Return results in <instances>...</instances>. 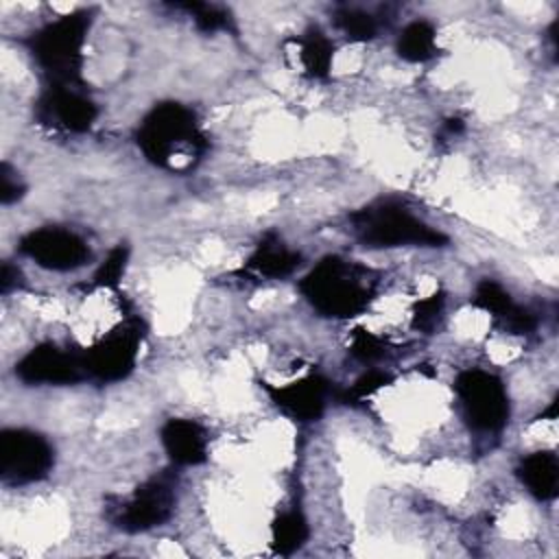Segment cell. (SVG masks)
Masks as SVG:
<instances>
[{
	"instance_id": "cell-1",
	"label": "cell",
	"mask_w": 559,
	"mask_h": 559,
	"mask_svg": "<svg viewBox=\"0 0 559 559\" xmlns=\"http://www.w3.org/2000/svg\"><path fill=\"white\" fill-rule=\"evenodd\" d=\"M135 144L157 168L186 170L203 157L207 138L190 107L177 100H164L140 120Z\"/></svg>"
},
{
	"instance_id": "cell-2",
	"label": "cell",
	"mask_w": 559,
	"mask_h": 559,
	"mask_svg": "<svg viewBox=\"0 0 559 559\" xmlns=\"http://www.w3.org/2000/svg\"><path fill=\"white\" fill-rule=\"evenodd\" d=\"M299 293L319 314L349 319L371 304L376 280L369 269L352 260L325 255L301 277Z\"/></svg>"
},
{
	"instance_id": "cell-3",
	"label": "cell",
	"mask_w": 559,
	"mask_h": 559,
	"mask_svg": "<svg viewBox=\"0 0 559 559\" xmlns=\"http://www.w3.org/2000/svg\"><path fill=\"white\" fill-rule=\"evenodd\" d=\"M92 26V11L81 9L39 26L26 39L35 66L52 85H81L83 46Z\"/></svg>"
},
{
	"instance_id": "cell-4",
	"label": "cell",
	"mask_w": 559,
	"mask_h": 559,
	"mask_svg": "<svg viewBox=\"0 0 559 559\" xmlns=\"http://www.w3.org/2000/svg\"><path fill=\"white\" fill-rule=\"evenodd\" d=\"M349 229L354 238L369 249L391 247H443L448 236L395 199L369 203L349 214Z\"/></svg>"
},
{
	"instance_id": "cell-5",
	"label": "cell",
	"mask_w": 559,
	"mask_h": 559,
	"mask_svg": "<svg viewBox=\"0 0 559 559\" xmlns=\"http://www.w3.org/2000/svg\"><path fill=\"white\" fill-rule=\"evenodd\" d=\"M454 393L472 430L483 435L500 432L509 421V393L500 376L472 367L454 378Z\"/></svg>"
},
{
	"instance_id": "cell-6",
	"label": "cell",
	"mask_w": 559,
	"mask_h": 559,
	"mask_svg": "<svg viewBox=\"0 0 559 559\" xmlns=\"http://www.w3.org/2000/svg\"><path fill=\"white\" fill-rule=\"evenodd\" d=\"M177 480L162 472L140 483L127 498L111 509V522L124 533H144L170 520L177 502Z\"/></svg>"
},
{
	"instance_id": "cell-7",
	"label": "cell",
	"mask_w": 559,
	"mask_h": 559,
	"mask_svg": "<svg viewBox=\"0 0 559 559\" xmlns=\"http://www.w3.org/2000/svg\"><path fill=\"white\" fill-rule=\"evenodd\" d=\"M55 465L52 443L31 428H4L0 432V478L4 485L41 480Z\"/></svg>"
},
{
	"instance_id": "cell-8",
	"label": "cell",
	"mask_w": 559,
	"mask_h": 559,
	"mask_svg": "<svg viewBox=\"0 0 559 559\" xmlns=\"http://www.w3.org/2000/svg\"><path fill=\"white\" fill-rule=\"evenodd\" d=\"M142 336V321L138 317H127L120 325L83 352L87 378L98 382H118L127 378L138 362Z\"/></svg>"
},
{
	"instance_id": "cell-9",
	"label": "cell",
	"mask_w": 559,
	"mask_h": 559,
	"mask_svg": "<svg viewBox=\"0 0 559 559\" xmlns=\"http://www.w3.org/2000/svg\"><path fill=\"white\" fill-rule=\"evenodd\" d=\"M17 249L41 269L61 273L81 269L92 255L87 242L76 231L57 225L31 229L20 238Z\"/></svg>"
},
{
	"instance_id": "cell-10",
	"label": "cell",
	"mask_w": 559,
	"mask_h": 559,
	"mask_svg": "<svg viewBox=\"0 0 559 559\" xmlns=\"http://www.w3.org/2000/svg\"><path fill=\"white\" fill-rule=\"evenodd\" d=\"M96 116L98 107L81 85L48 83L35 100V120L57 131L85 133L92 129Z\"/></svg>"
},
{
	"instance_id": "cell-11",
	"label": "cell",
	"mask_w": 559,
	"mask_h": 559,
	"mask_svg": "<svg viewBox=\"0 0 559 559\" xmlns=\"http://www.w3.org/2000/svg\"><path fill=\"white\" fill-rule=\"evenodd\" d=\"M15 378L24 384H74L87 378L83 352L57 343H39L15 362Z\"/></svg>"
},
{
	"instance_id": "cell-12",
	"label": "cell",
	"mask_w": 559,
	"mask_h": 559,
	"mask_svg": "<svg viewBox=\"0 0 559 559\" xmlns=\"http://www.w3.org/2000/svg\"><path fill=\"white\" fill-rule=\"evenodd\" d=\"M271 402L295 421H317L332 393V384L321 373H308L288 384H271L260 382Z\"/></svg>"
},
{
	"instance_id": "cell-13",
	"label": "cell",
	"mask_w": 559,
	"mask_h": 559,
	"mask_svg": "<svg viewBox=\"0 0 559 559\" xmlns=\"http://www.w3.org/2000/svg\"><path fill=\"white\" fill-rule=\"evenodd\" d=\"M159 439L168 459L175 465L190 467V465H201L207 459L210 437L205 428L194 419H186V417L168 419L159 430Z\"/></svg>"
},
{
	"instance_id": "cell-14",
	"label": "cell",
	"mask_w": 559,
	"mask_h": 559,
	"mask_svg": "<svg viewBox=\"0 0 559 559\" xmlns=\"http://www.w3.org/2000/svg\"><path fill=\"white\" fill-rule=\"evenodd\" d=\"M299 264H301V253L284 245V240L275 231H269L260 238V242L247 258L242 271L251 277L282 280L293 275L299 269Z\"/></svg>"
},
{
	"instance_id": "cell-15",
	"label": "cell",
	"mask_w": 559,
	"mask_h": 559,
	"mask_svg": "<svg viewBox=\"0 0 559 559\" xmlns=\"http://www.w3.org/2000/svg\"><path fill=\"white\" fill-rule=\"evenodd\" d=\"M518 480L537 500H552L559 487V461L550 450H537L520 459L515 467Z\"/></svg>"
},
{
	"instance_id": "cell-16",
	"label": "cell",
	"mask_w": 559,
	"mask_h": 559,
	"mask_svg": "<svg viewBox=\"0 0 559 559\" xmlns=\"http://www.w3.org/2000/svg\"><path fill=\"white\" fill-rule=\"evenodd\" d=\"M290 41L297 48V57L306 76L325 79L330 74L334 61V44L319 26H308L299 37Z\"/></svg>"
},
{
	"instance_id": "cell-17",
	"label": "cell",
	"mask_w": 559,
	"mask_h": 559,
	"mask_svg": "<svg viewBox=\"0 0 559 559\" xmlns=\"http://www.w3.org/2000/svg\"><path fill=\"white\" fill-rule=\"evenodd\" d=\"M395 52L408 63H424L437 57L439 46L435 24L428 20L408 22L395 39Z\"/></svg>"
},
{
	"instance_id": "cell-18",
	"label": "cell",
	"mask_w": 559,
	"mask_h": 559,
	"mask_svg": "<svg viewBox=\"0 0 559 559\" xmlns=\"http://www.w3.org/2000/svg\"><path fill=\"white\" fill-rule=\"evenodd\" d=\"M308 539V522L301 511H282L271 524V548L275 555L288 557L299 550Z\"/></svg>"
},
{
	"instance_id": "cell-19",
	"label": "cell",
	"mask_w": 559,
	"mask_h": 559,
	"mask_svg": "<svg viewBox=\"0 0 559 559\" xmlns=\"http://www.w3.org/2000/svg\"><path fill=\"white\" fill-rule=\"evenodd\" d=\"M332 22L349 41H371L382 26L373 13L358 7H338Z\"/></svg>"
},
{
	"instance_id": "cell-20",
	"label": "cell",
	"mask_w": 559,
	"mask_h": 559,
	"mask_svg": "<svg viewBox=\"0 0 559 559\" xmlns=\"http://www.w3.org/2000/svg\"><path fill=\"white\" fill-rule=\"evenodd\" d=\"M472 306L487 312L498 325L515 310V301L511 299L509 290L496 280H480L472 295Z\"/></svg>"
},
{
	"instance_id": "cell-21",
	"label": "cell",
	"mask_w": 559,
	"mask_h": 559,
	"mask_svg": "<svg viewBox=\"0 0 559 559\" xmlns=\"http://www.w3.org/2000/svg\"><path fill=\"white\" fill-rule=\"evenodd\" d=\"M173 9L186 11L192 17V22L197 24V28L203 31V33H218V31H231L234 28L231 13L225 7H221V4H212V2H175Z\"/></svg>"
},
{
	"instance_id": "cell-22",
	"label": "cell",
	"mask_w": 559,
	"mask_h": 559,
	"mask_svg": "<svg viewBox=\"0 0 559 559\" xmlns=\"http://www.w3.org/2000/svg\"><path fill=\"white\" fill-rule=\"evenodd\" d=\"M127 260H129V247L127 245L114 247L105 255V260L98 264V269L94 271L92 284L98 286V288H116L120 277H122V273H124Z\"/></svg>"
},
{
	"instance_id": "cell-23",
	"label": "cell",
	"mask_w": 559,
	"mask_h": 559,
	"mask_svg": "<svg viewBox=\"0 0 559 559\" xmlns=\"http://www.w3.org/2000/svg\"><path fill=\"white\" fill-rule=\"evenodd\" d=\"M349 352L354 354L356 360L371 365L386 356V343L380 336L371 334L369 330H356V334L352 336V343H349Z\"/></svg>"
},
{
	"instance_id": "cell-24",
	"label": "cell",
	"mask_w": 559,
	"mask_h": 559,
	"mask_svg": "<svg viewBox=\"0 0 559 559\" xmlns=\"http://www.w3.org/2000/svg\"><path fill=\"white\" fill-rule=\"evenodd\" d=\"M391 373L382 371V369H369L367 373H362L343 395H341V402H360V400H367L371 397L376 391H380L382 386H386L391 382Z\"/></svg>"
},
{
	"instance_id": "cell-25",
	"label": "cell",
	"mask_w": 559,
	"mask_h": 559,
	"mask_svg": "<svg viewBox=\"0 0 559 559\" xmlns=\"http://www.w3.org/2000/svg\"><path fill=\"white\" fill-rule=\"evenodd\" d=\"M443 312V295L441 293H435L430 295L428 299H421L417 306H415V312H413V325L417 330H432L439 321Z\"/></svg>"
},
{
	"instance_id": "cell-26",
	"label": "cell",
	"mask_w": 559,
	"mask_h": 559,
	"mask_svg": "<svg viewBox=\"0 0 559 559\" xmlns=\"http://www.w3.org/2000/svg\"><path fill=\"white\" fill-rule=\"evenodd\" d=\"M22 194H24V183H22L20 175L7 162H2V166H0V201H2V205H11Z\"/></svg>"
},
{
	"instance_id": "cell-27",
	"label": "cell",
	"mask_w": 559,
	"mask_h": 559,
	"mask_svg": "<svg viewBox=\"0 0 559 559\" xmlns=\"http://www.w3.org/2000/svg\"><path fill=\"white\" fill-rule=\"evenodd\" d=\"M20 269L17 266H13L11 262H4L2 264V273H0V290H2V295H7V293H11L15 286H20Z\"/></svg>"
},
{
	"instance_id": "cell-28",
	"label": "cell",
	"mask_w": 559,
	"mask_h": 559,
	"mask_svg": "<svg viewBox=\"0 0 559 559\" xmlns=\"http://www.w3.org/2000/svg\"><path fill=\"white\" fill-rule=\"evenodd\" d=\"M465 129V122L461 118H448L443 124V133L448 135H459Z\"/></svg>"
}]
</instances>
